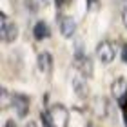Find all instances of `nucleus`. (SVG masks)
I'll list each match as a JSON object with an SVG mask.
<instances>
[{
  "mask_svg": "<svg viewBox=\"0 0 127 127\" xmlns=\"http://www.w3.org/2000/svg\"><path fill=\"white\" fill-rule=\"evenodd\" d=\"M122 20H124V26L127 27V9L124 11V15H122Z\"/></svg>",
  "mask_w": 127,
  "mask_h": 127,
  "instance_id": "obj_14",
  "label": "nucleus"
},
{
  "mask_svg": "<svg viewBox=\"0 0 127 127\" xmlns=\"http://www.w3.org/2000/svg\"><path fill=\"white\" fill-rule=\"evenodd\" d=\"M4 127H16V125H15V124H13V122H7V124H5V125H4Z\"/></svg>",
  "mask_w": 127,
  "mask_h": 127,
  "instance_id": "obj_15",
  "label": "nucleus"
},
{
  "mask_svg": "<svg viewBox=\"0 0 127 127\" xmlns=\"http://www.w3.org/2000/svg\"><path fill=\"white\" fill-rule=\"evenodd\" d=\"M111 93H113V96L116 98V100H120V98H124L125 95H127V82L125 80H116L113 85H111Z\"/></svg>",
  "mask_w": 127,
  "mask_h": 127,
  "instance_id": "obj_9",
  "label": "nucleus"
},
{
  "mask_svg": "<svg viewBox=\"0 0 127 127\" xmlns=\"http://www.w3.org/2000/svg\"><path fill=\"white\" fill-rule=\"evenodd\" d=\"M40 2H42V4H47V2H49V0H40Z\"/></svg>",
  "mask_w": 127,
  "mask_h": 127,
  "instance_id": "obj_18",
  "label": "nucleus"
},
{
  "mask_svg": "<svg viewBox=\"0 0 127 127\" xmlns=\"http://www.w3.org/2000/svg\"><path fill=\"white\" fill-rule=\"evenodd\" d=\"M74 67L80 71V74L84 76H91L93 74V64L87 56H80V58H74Z\"/></svg>",
  "mask_w": 127,
  "mask_h": 127,
  "instance_id": "obj_7",
  "label": "nucleus"
},
{
  "mask_svg": "<svg viewBox=\"0 0 127 127\" xmlns=\"http://www.w3.org/2000/svg\"><path fill=\"white\" fill-rule=\"evenodd\" d=\"M0 33H2V40H4L5 44L13 42V40H16V36H18V27H16V24L9 22V18L5 16V13H2V24H0Z\"/></svg>",
  "mask_w": 127,
  "mask_h": 127,
  "instance_id": "obj_3",
  "label": "nucleus"
},
{
  "mask_svg": "<svg viewBox=\"0 0 127 127\" xmlns=\"http://www.w3.org/2000/svg\"><path fill=\"white\" fill-rule=\"evenodd\" d=\"M124 118H125V124H127V111L124 109Z\"/></svg>",
  "mask_w": 127,
  "mask_h": 127,
  "instance_id": "obj_17",
  "label": "nucleus"
},
{
  "mask_svg": "<svg viewBox=\"0 0 127 127\" xmlns=\"http://www.w3.org/2000/svg\"><path fill=\"white\" fill-rule=\"evenodd\" d=\"M122 58H124V62L127 64V44L124 45V49H122Z\"/></svg>",
  "mask_w": 127,
  "mask_h": 127,
  "instance_id": "obj_13",
  "label": "nucleus"
},
{
  "mask_svg": "<svg viewBox=\"0 0 127 127\" xmlns=\"http://www.w3.org/2000/svg\"><path fill=\"white\" fill-rule=\"evenodd\" d=\"M5 103H7V91L2 89V105L5 107Z\"/></svg>",
  "mask_w": 127,
  "mask_h": 127,
  "instance_id": "obj_12",
  "label": "nucleus"
},
{
  "mask_svg": "<svg viewBox=\"0 0 127 127\" xmlns=\"http://www.w3.org/2000/svg\"><path fill=\"white\" fill-rule=\"evenodd\" d=\"M49 116H51V124H53V127H67L69 113H67V109L64 105L55 103V105L49 109Z\"/></svg>",
  "mask_w": 127,
  "mask_h": 127,
  "instance_id": "obj_1",
  "label": "nucleus"
},
{
  "mask_svg": "<svg viewBox=\"0 0 127 127\" xmlns=\"http://www.w3.org/2000/svg\"><path fill=\"white\" fill-rule=\"evenodd\" d=\"M87 127H96V125H93V124H87Z\"/></svg>",
  "mask_w": 127,
  "mask_h": 127,
  "instance_id": "obj_19",
  "label": "nucleus"
},
{
  "mask_svg": "<svg viewBox=\"0 0 127 127\" xmlns=\"http://www.w3.org/2000/svg\"><path fill=\"white\" fill-rule=\"evenodd\" d=\"M11 105H13L16 116L24 118L27 114V111H29V98H27L26 95H20V93L13 95V96H11Z\"/></svg>",
  "mask_w": 127,
  "mask_h": 127,
  "instance_id": "obj_4",
  "label": "nucleus"
},
{
  "mask_svg": "<svg viewBox=\"0 0 127 127\" xmlns=\"http://www.w3.org/2000/svg\"><path fill=\"white\" fill-rule=\"evenodd\" d=\"M56 2H58V4H64V0H56Z\"/></svg>",
  "mask_w": 127,
  "mask_h": 127,
  "instance_id": "obj_20",
  "label": "nucleus"
},
{
  "mask_svg": "<svg viewBox=\"0 0 127 127\" xmlns=\"http://www.w3.org/2000/svg\"><path fill=\"white\" fill-rule=\"evenodd\" d=\"M26 127H38V125H36V124H34V122H29V124H27Z\"/></svg>",
  "mask_w": 127,
  "mask_h": 127,
  "instance_id": "obj_16",
  "label": "nucleus"
},
{
  "mask_svg": "<svg viewBox=\"0 0 127 127\" xmlns=\"http://www.w3.org/2000/svg\"><path fill=\"white\" fill-rule=\"evenodd\" d=\"M96 56L103 64H111L114 60V56H116V47L109 40H103V42H100L96 45Z\"/></svg>",
  "mask_w": 127,
  "mask_h": 127,
  "instance_id": "obj_2",
  "label": "nucleus"
},
{
  "mask_svg": "<svg viewBox=\"0 0 127 127\" xmlns=\"http://www.w3.org/2000/svg\"><path fill=\"white\" fill-rule=\"evenodd\" d=\"M93 111H95L100 118L107 116V111H109L107 100H103V98H95V100H93Z\"/></svg>",
  "mask_w": 127,
  "mask_h": 127,
  "instance_id": "obj_10",
  "label": "nucleus"
},
{
  "mask_svg": "<svg viewBox=\"0 0 127 127\" xmlns=\"http://www.w3.org/2000/svg\"><path fill=\"white\" fill-rule=\"evenodd\" d=\"M36 64H38V71L40 73L49 74L51 73V67H53V56H51L47 51H42V53H38Z\"/></svg>",
  "mask_w": 127,
  "mask_h": 127,
  "instance_id": "obj_5",
  "label": "nucleus"
},
{
  "mask_svg": "<svg viewBox=\"0 0 127 127\" xmlns=\"http://www.w3.org/2000/svg\"><path fill=\"white\" fill-rule=\"evenodd\" d=\"M60 31L65 38H71L74 31H76V24H74L73 18H62L60 20Z\"/></svg>",
  "mask_w": 127,
  "mask_h": 127,
  "instance_id": "obj_8",
  "label": "nucleus"
},
{
  "mask_svg": "<svg viewBox=\"0 0 127 127\" xmlns=\"http://www.w3.org/2000/svg\"><path fill=\"white\" fill-rule=\"evenodd\" d=\"M33 34H34V38L36 40H44V38H47L49 36V27L45 22H36L34 24V29H33Z\"/></svg>",
  "mask_w": 127,
  "mask_h": 127,
  "instance_id": "obj_11",
  "label": "nucleus"
},
{
  "mask_svg": "<svg viewBox=\"0 0 127 127\" xmlns=\"http://www.w3.org/2000/svg\"><path fill=\"white\" fill-rule=\"evenodd\" d=\"M85 78H87V76H84V74H76V76H73V89H74V93H76L78 96H82V98H85L89 95V87H87Z\"/></svg>",
  "mask_w": 127,
  "mask_h": 127,
  "instance_id": "obj_6",
  "label": "nucleus"
}]
</instances>
